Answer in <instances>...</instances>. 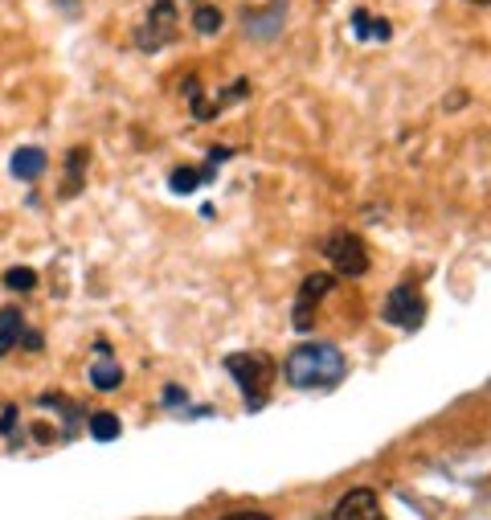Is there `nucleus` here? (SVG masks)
Here are the masks:
<instances>
[{"label": "nucleus", "instance_id": "obj_1", "mask_svg": "<svg viewBox=\"0 0 491 520\" xmlns=\"http://www.w3.org/2000/svg\"><path fill=\"white\" fill-rule=\"evenodd\" d=\"M283 373L295 389H332V385L344 381L348 365H344V353L336 349V344L311 340V344H299V349L287 357Z\"/></svg>", "mask_w": 491, "mask_h": 520}, {"label": "nucleus", "instance_id": "obj_2", "mask_svg": "<svg viewBox=\"0 0 491 520\" xmlns=\"http://www.w3.org/2000/svg\"><path fill=\"white\" fill-rule=\"evenodd\" d=\"M226 369H230V377H234L238 389H242L246 410H262V406H266V394H271V381H275V373H279V365L266 357V353H234V357H226Z\"/></svg>", "mask_w": 491, "mask_h": 520}, {"label": "nucleus", "instance_id": "obj_3", "mask_svg": "<svg viewBox=\"0 0 491 520\" xmlns=\"http://www.w3.org/2000/svg\"><path fill=\"white\" fill-rule=\"evenodd\" d=\"M176 33H181V17H176V0H152L148 5V21L136 33V46L156 54L164 46H172Z\"/></svg>", "mask_w": 491, "mask_h": 520}, {"label": "nucleus", "instance_id": "obj_4", "mask_svg": "<svg viewBox=\"0 0 491 520\" xmlns=\"http://www.w3.org/2000/svg\"><path fill=\"white\" fill-rule=\"evenodd\" d=\"M324 254H328L332 271L344 275V279H361V275L369 271V250H365V242L356 238L352 230H336V234L324 242Z\"/></svg>", "mask_w": 491, "mask_h": 520}, {"label": "nucleus", "instance_id": "obj_5", "mask_svg": "<svg viewBox=\"0 0 491 520\" xmlns=\"http://www.w3.org/2000/svg\"><path fill=\"white\" fill-rule=\"evenodd\" d=\"M381 320H385V324H393V328H406V332H414V328L426 320V299H422V291H418L414 283H401V287H393V291H389V299H385V308H381Z\"/></svg>", "mask_w": 491, "mask_h": 520}, {"label": "nucleus", "instance_id": "obj_6", "mask_svg": "<svg viewBox=\"0 0 491 520\" xmlns=\"http://www.w3.org/2000/svg\"><path fill=\"white\" fill-rule=\"evenodd\" d=\"M336 520H389V516H385L377 492H369V488H352V492L340 500Z\"/></svg>", "mask_w": 491, "mask_h": 520}, {"label": "nucleus", "instance_id": "obj_7", "mask_svg": "<svg viewBox=\"0 0 491 520\" xmlns=\"http://www.w3.org/2000/svg\"><path fill=\"white\" fill-rule=\"evenodd\" d=\"M332 287H336V275H324V271L311 275V279L299 287V303H295V328H299V332H307V312L316 308V303H320Z\"/></svg>", "mask_w": 491, "mask_h": 520}, {"label": "nucleus", "instance_id": "obj_8", "mask_svg": "<svg viewBox=\"0 0 491 520\" xmlns=\"http://www.w3.org/2000/svg\"><path fill=\"white\" fill-rule=\"evenodd\" d=\"M283 13H287V9H283V0H271L266 9H246V13H242V25H246L250 37L266 41V37H275V33H279Z\"/></svg>", "mask_w": 491, "mask_h": 520}, {"label": "nucleus", "instance_id": "obj_9", "mask_svg": "<svg viewBox=\"0 0 491 520\" xmlns=\"http://www.w3.org/2000/svg\"><path fill=\"white\" fill-rule=\"evenodd\" d=\"M9 168H13L17 181H37L41 172H46V152H41V148H17Z\"/></svg>", "mask_w": 491, "mask_h": 520}, {"label": "nucleus", "instance_id": "obj_10", "mask_svg": "<svg viewBox=\"0 0 491 520\" xmlns=\"http://www.w3.org/2000/svg\"><path fill=\"white\" fill-rule=\"evenodd\" d=\"M352 33L361 37V41H389L393 37V25L385 17H369L365 9H356L352 13Z\"/></svg>", "mask_w": 491, "mask_h": 520}, {"label": "nucleus", "instance_id": "obj_11", "mask_svg": "<svg viewBox=\"0 0 491 520\" xmlns=\"http://www.w3.org/2000/svg\"><path fill=\"white\" fill-rule=\"evenodd\" d=\"M21 336H25L21 312H17V308H0V357L13 353L17 344H21Z\"/></svg>", "mask_w": 491, "mask_h": 520}, {"label": "nucleus", "instance_id": "obj_12", "mask_svg": "<svg viewBox=\"0 0 491 520\" xmlns=\"http://www.w3.org/2000/svg\"><path fill=\"white\" fill-rule=\"evenodd\" d=\"M86 377H91L95 389H115V385H123V369H119V361H107V357L86 369Z\"/></svg>", "mask_w": 491, "mask_h": 520}, {"label": "nucleus", "instance_id": "obj_13", "mask_svg": "<svg viewBox=\"0 0 491 520\" xmlns=\"http://www.w3.org/2000/svg\"><path fill=\"white\" fill-rule=\"evenodd\" d=\"M221 25H226V17H221V9H213V5H197V13H193V29H197L201 37H213V33H221Z\"/></svg>", "mask_w": 491, "mask_h": 520}, {"label": "nucleus", "instance_id": "obj_14", "mask_svg": "<svg viewBox=\"0 0 491 520\" xmlns=\"http://www.w3.org/2000/svg\"><path fill=\"white\" fill-rule=\"evenodd\" d=\"M82 172H86V152H82V148H74V152H70V160H66V185H62V197H74V193H78Z\"/></svg>", "mask_w": 491, "mask_h": 520}, {"label": "nucleus", "instance_id": "obj_15", "mask_svg": "<svg viewBox=\"0 0 491 520\" xmlns=\"http://www.w3.org/2000/svg\"><path fill=\"white\" fill-rule=\"evenodd\" d=\"M91 435H95L99 443L119 439V418H115V414H91Z\"/></svg>", "mask_w": 491, "mask_h": 520}, {"label": "nucleus", "instance_id": "obj_16", "mask_svg": "<svg viewBox=\"0 0 491 520\" xmlns=\"http://www.w3.org/2000/svg\"><path fill=\"white\" fill-rule=\"evenodd\" d=\"M201 185V172H193V168H176L172 177H168V189L172 193H193Z\"/></svg>", "mask_w": 491, "mask_h": 520}, {"label": "nucleus", "instance_id": "obj_17", "mask_svg": "<svg viewBox=\"0 0 491 520\" xmlns=\"http://www.w3.org/2000/svg\"><path fill=\"white\" fill-rule=\"evenodd\" d=\"M5 287H13V291H33V287H37V271H29V267H13V271L5 275Z\"/></svg>", "mask_w": 491, "mask_h": 520}, {"label": "nucleus", "instance_id": "obj_18", "mask_svg": "<svg viewBox=\"0 0 491 520\" xmlns=\"http://www.w3.org/2000/svg\"><path fill=\"white\" fill-rule=\"evenodd\" d=\"M17 426H21L17 406H5V414H0V435H5V439L13 443V439H17Z\"/></svg>", "mask_w": 491, "mask_h": 520}, {"label": "nucleus", "instance_id": "obj_19", "mask_svg": "<svg viewBox=\"0 0 491 520\" xmlns=\"http://www.w3.org/2000/svg\"><path fill=\"white\" fill-rule=\"evenodd\" d=\"M221 520H271V516H262V512H230V516H221Z\"/></svg>", "mask_w": 491, "mask_h": 520}, {"label": "nucleus", "instance_id": "obj_20", "mask_svg": "<svg viewBox=\"0 0 491 520\" xmlns=\"http://www.w3.org/2000/svg\"><path fill=\"white\" fill-rule=\"evenodd\" d=\"M21 344H25V349H41V332H25Z\"/></svg>", "mask_w": 491, "mask_h": 520}, {"label": "nucleus", "instance_id": "obj_21", "mask_svg": "<svg viewBox=\"0 0 491 520\" xmlns=\"http://www.w3.org/2000/svg\"><path fill=\"white\" fill-rule=\"evenodd\" d=\"M471 5H491V0H471Z\"/></svg>", "mask_w": 491, "mask_h": 520}]
</instances>
